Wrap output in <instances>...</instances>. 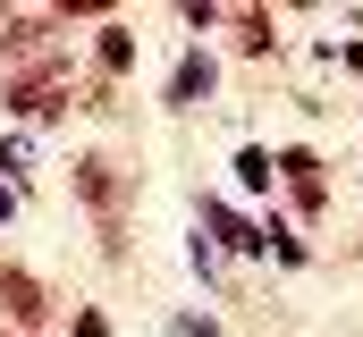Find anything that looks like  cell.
<instances>
[{
	"instance_id": "obj_1",
	"label": "cell",
	"mask_w": 363,
	"mask_h": 337,
	"mask_svg": "<svg viewBox=\"0 0 363 337\" xmlns=\"http://www.w3.org/2000/svg\"><path fill=\"white\" fill-rule=\"evenodd\" d=\"M0 110H9L17 127H43V118H60V110H77V59H68V51H51V59H34V68H17V76L0 84Z\"/></svg>"
},
{
	"instance_id": "obj_2",
	"label": "cell",
	"mask_w": 363,
	"mask_h": 337,
	"mask_svg": "<svg viewBox=\"0 0 363 337\" xmlns=\"http://www.w3.org/2000/svg\"><path fill=\"white\" fill-rule=\"evenodd\" d=\"M68 185L85 194L93 228H101V253L118 261V253H127V194H135V177H127L118 161H101V152H85V161L68 168Z\"/></svg>"
},
{
	"instance_id": "obj_3",
	"label": "cell",
	"mask_w": 363,
	"mask_h": 337,
	"mask_svg": "<svg viewBox=\"0 0 363 337\" xmlns=\"http://www.w3.org/2000/svg\"><path fill=\"white\" fill-rule=\"evenodd\" d=\"M60 8H0V59H9V76L17 68H34V59H51L60 51Z\"/></svg>"
},
{
	"instance_id": "obj_4",
	"label": "cell",
	"mask_w": 363,
	"mask_h": 337,
	"mask_svg": "<svg viewBox=\"0 0 363 337\" xmlns=\"http://www.w3.org/2000/svg\"><path fill=\"white\" fill-rule=\"evenodd\" d=\"M271 185H287V202H296L304 219L330 211V168H321L313 144H279V152H271Z\"/></svg>"
},
{
	"instance_id": "obj_5",
	"label": "cell",
	"mask_w": 363,
	"mask_h": 337,
	"mask_svg": "<svg viewBox=\"0 0 363 337\" xmlns=\"http://www.w3.org/2000/svg\"><path fill=\"white\" fill-rule=\"evenodd\" d=\"M0 312H9V329H17V337H43L51 321H60V295H51L34 270L0 261Z\"/></svg>"
},
{
	"instance_id": "obj_6",
	"label": "cell",
	"mask_w": 363,
	"mask_h": 337,
	"mask_svg": "<svg viewBox=\"0 0 363 337\" xmlns=\"http://www.w3.org/2000/svg\"><path fill=\"white\" fill-rule=\"evenodd\" d=\"M127 68H135V25L127 17H101L93 25V84H118Z\"/></svg>"
},
{
	"instance_id": "obj_7",
	"label": "cell",
	"mask_w": 363,
	"mask_h": 337,
	"mask_svg": "<svg viewBox=\"0 0 363 337\" xmlns=\"http://www.w3.org/2000/svg\"><path fill=\"white\" fill-rule=\"evenodd\" d=\"M211 84H220V59H211V51H186L178 68H169V93H161V101H169V110H203Z\"/></svg>"
},
{
	"instance_id": "obj_8",
	"label": "cell",
	"mask_w": 363,
	"mask_h": 337,
	"mask_svg": "<svg viewBox=\"0 0 363 337\" xmlns=\"http://www.w3.org/2000/svg\"><path fill=\"white\" fill-rule=\"evenodd\" d=\"M220 25L237 34V51H245V59H271V51H279V17H271V8H228Z\"/></svg>"
},
{
	"instance_id": "obj_9",
	"label": "cell",
	"mask_w": 363,
	"mask_h": 337,
	"mask_svg": "<svg viewBox=\"0 0 363 337\" xmlns=\"http://www.w3.org/2000/svg\"><path fill=\"white\" fill-rule=\"evenodd\" d=\"M203 228H211V236H220L228 253H262V228H254L245 211H228L220 194H203Z\"/></svg>"
},
{
	"instance_id": "obj_10",
	"label": "cell",
	"mask_w": 363,
	"mask_h": 337,
	"mask_svg": "<svg viewBox=\"0 0 363 337\" xmlns=\"http://www.w3.org/2000/svg\"><path fill=\"white\" fill-rule=\"evenodd\" d=\"M237 185L245 194H271V152L262 144H237Z\"/></svg>"
},
{
	"instance_id": "obj_11",
	"label": "cell",
	"mask_w": 363,
	"mask_h": 337,
	"mask_svg": "<svg viewBox=\"0 0 363 337\" xmlns=\"http://www.w3.org/2000/svg\"><path fill=\"white\" fill-rule=\"evenodd\" d=\"M178 17H186V25H194V34H211V25H220V17H228V8H211V0H186Z\"/></svg>"
},
{
	"instance_id": "obj_12",
	"label": "cell",
	"mask_w": 363,
	"mask_h": 337,
	"mask_svg": "<svg viewBox=\"0 0 363 337\" xmlns=\"http://www.w3.org/2000/svg\"><path fill=\"white\" fill-rule=\"evenodd\" d=\"M68 337H110V321H101V312H93V304H85V312L68 321Z\"/></svg>"
},
{
	"instance_id": "obj_13",
	"label": "cell",
	"mask_w": 363,
	"mask_h": 337,
	"mask_svg": "<svg viewBox=\"0 0 363 337\" xmlns=\"http://www.w3.org/2000/svg\"><path fill=\"white\" fill-rule=\"evenodd\" d=\"M9 219H17V185H0V228H9Z\"/></svg>"
},
{
	"instance_id": "obj_14",
	"label": "cell",
	"mask_w": 363,
	"mask_h": 337,
	"mask_svg": "<svg viewBox=\"0 0 363 337\" xmlns=\"http://www.w3.org/2000/svg\"><path fill=\"white\" fill-rule=\"evenodd\" d=\"M9 337H17V329H9Z\"/></svg>"
}]
</instances>
